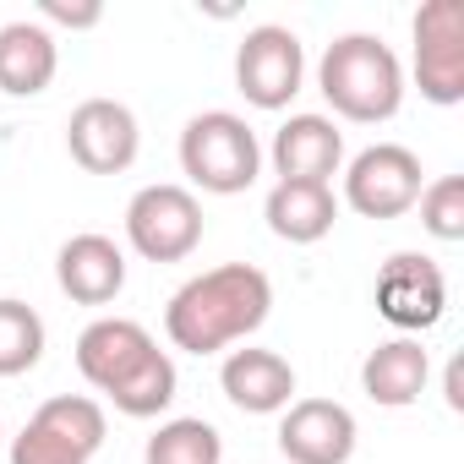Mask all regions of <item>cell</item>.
<instances>
[{"label": "cell", "instance_id": "9a60e30c", "mask_svg": "<svg viewBox=\"0 0 464 464\" xmlns=\"http://www.w3.org/2000/svg\"><path fill=\"white\" fill-rule=\"evenodd\" d=\"M61 72V44L44 23H6L0 28V93L34 99L55 82Z\"/></svg>", "mask_w": 464, "mask_h": 464}, {"label": "cell", "instance_id": "30bf717a", "mask_svg": "<svg viewBox=\"0 0 464 464\" xmlns=\"http://www.w3.org/2000/svg\"><path fill=\"white\" fill-rule=\"evenodd\" d=\"M153 355H159L153 334H148L142 323H131V317H99V323H88V328L77 334V372H82L104 399H110L115 388H126Z\"/></svg>", "mask_w": 464, "mask_h": 464}, {"label": "cell", "instance_id": "7a4b0ae2", "mask_svg": "<svg viewBox=\"0 0 464 464\" xmlns=\"http://www.w3.org/2000/svg\"><path fill=\"white\" fill-rule=\"evenodd\" d=\"M317 88L334 104V115L377 126V121H393L404 104V66L377 34H344L323 50Z\"/></svg>", "mask_w": 464, "mask_h": 464}, {"label": "cell", "instance_id": "7c38bea8", "mask_svg": "<svg viewBox=\"0 0 464 464\" xmlns=\"http://www.w3.org/2000/svg\"><path fill=\"white\" fill-rule=\"evenodd\" d=\"M274 175L279 180H312V186H328L344 164V131L328 121V115H290L279 131H274Z\"/></svg>", "mask_w": 464, "mask_h": 464}, {"label": "cell", "instance_id": "7402d4cb", "mask_svg": "<svg viewBox=\"0 0 464 464\" xmlns=\"http://www.w3.org/2000/svg\"><path fill=\"white\" fill-rule=\"evenodd\" d=\"M12 464H88V453L72 448L66 437H55L50 426L28 420V426L12 437Z\"/></svg>", "mask_w": 464, "mask_h": 464}, {"label": "cell", "instance_id": "5bb4252c", "mask_svg": "<svg viewBox=\"0 0 464 464\" xmlns=\"http://www.w3.org/2000/svg\"><path fill=\"white\" fill-rule=\"evenodd\" d=\"M55 279L77 306H110L126 290V252L110 236L88 229V236H72L55 252Z\"/></svg>", "mask_w": 464, "mask_h": 464}, {"label": "cell", "instance_id": "8fae6325", "mask_svg": "<svg viewBox=\"0 0 464 464\" xmlns=\"http://www.w3.org/2000/svg\"><path fill=\"white\" fill-rule=\"evenodd\" d=\"M355 437L361 426L339 399H295L279 420V453L290 464H350Z\"/></svg>", "mask_w": 464, "mask_h": 464}, {"label": "cell", "instance_id": "ba28073f", "mask_svg": "<svg viewBox=\"0 0 464 464\" xmlns=\"http://www.w3.org/2000/svg\"><path fill=\"white\" fill-rule=\"evenodd\" d=\"M372 301H377L382 323H393L399 334H426V328H437L442 312H448V279H442V268H437L431 257L399 252V257L382 263Z\"/></svg>", "mask_w": 464, "mask_h": 464}, {"label": "cell", "instance_id": "44dd1931", "mask_svg": "<svg viewBox=\"0 0 464 464\" xmlns=\"http://www.w3.org/2000/svg\"><path fill=\"white\" fill-rule=\"evenodd\" d=\"M420 229L431 241H464V175H437L420 186Z\"/></svg>", "mask_w": 464, "mask_h": 464}, {"label": "cell", "instance_id": "5b68a950", "mask_svg": "<svg viewBox=\"0 0 464 464\" xmlns=\"http://www.w3.org/2000/svg\"><path fill=\"white\" fill-rule=\"evenodd\" d=\"M420 159L404 148V142H377L366 153L350 159L344 169V202L361 213V218H399L420 202Z\"/></svg>", "mask_w": 464, "mask_h": 464}, {"label": "cell", "instance_id": "52a82bcc", "mask_svg": "<svg viewBox=\"0 0 464 464\" xmlns=\"http://www.w3.org/2000/svg\"><path fill=\"white\" fill-rule=\"evenodd\" d=\"M415 82L431 104L464 99V6L459 0H426L415 12Z\"/></svg>", "mask_w": 464, "mask_h": 464}, {"label": "cell", "instance_id": "d6986e66", "mask_svg": "<svg viewBox=\"0 0 464 464\" xmlns=\"http://www.w3.org/2000/svg\"><path fill=\"white\" fill-rule=\"evenodd\" d=\"M44 355V317L28 301H0V377H23Z\"/></svg>", "mask_w": 464, "mask_h": 464}, {"label": "cell", "instance_id": "e0dca14e", "mask_svg": "<svg viewBox=\"0 0 464 464\" xmlns=\"http://www.w3.org/2000/svg\"><path fill=\"white\" fill-rule=\"evenodd\" d=\"M263 218H268V229H274L279 241H290V246H312V241H323L328 229H334V218H339V197H334V186L279 180V186L268 191V202H263Z\"/></svg>", "mask_w": 464, "mask_h": 464}, {"label": "cell", "instance_id": "9c48e42d", "mask_svg": "<svg viewBox=\"0 0 464 464\" xmlns=\"http://www.w3.org/2000/svg\"><path fill=\"white\" fill-rule=\"evenodd\" d=\"M66 148L88 175H121L137 164L142 131L121 99H82L66 121Z\"/></svg>", "mask_w": 464, "mask_h": 464}, {"label": "cell", "instance_id": "277c9868", "mask_svg": "<svg viewBox=\"0 0 464 464\" xmlns=\"http://www.w3.org/2000/svg\"><path fill=\"white\" fill-rule=\"evenodd\" d=\"M126 241L148 263H186L202 246V202L175 180L142 186L126 202Z\"/></svg>", "mask_w": 464, "mask_h": 464}, {"label": "cell", "instance_id": "ffe728a7", "mask_svg": "<svg viewBox=\"0 0 464 464\" xmlns=\"http://www.w3.org/2000/svg\"><path fill=\"white\" fill-rule=\"evenodd\" d=\"M34 420L39 426H50L55 437H66L72 448H82L88 459L104 448V410L93 404V399H82V393H55V399H44L39 410H34Z\"/></svg>", "mask_w": 464, "mask_h": 464}, {"label": "cell", "instance_id": "8992f818", "mask_svg": "<svg viewBox=\"0 0 464 464\" xmlns=\"http://www.w3.org/2000/svg\"><path fill=\"white\" fill-rule=\"evenodd\" d=\"M306 82V50L290 28L263 23L241 39L236 50V88L246 93V104L257 110H285Z\"/></svg>", "mask_w": 464, "mask_h": 464}, {"label": "cell", "instance_id": "603a6c76", "mask_svg": "<svg viewBox=\"0 0 464 464\" xmlns=\"http://www.w3.org/2000/svg\"><path fill=\"white\" fill-rule=\"evenodd\" d=\"M39 17L44 23H55V28H99L104 23V6H99V0H82V6H66V0H44V6H39Z\"/></svg>", "mask_w": 464, "mask_h": 464}, {"label": "cell", "instance_id": "4fadbf2b", "mask_svg": "<svg viewBox=\"0 0 464 464\" xmlns=\"http://www.w3.org/2000/svg\"><path fill=\"white\" fill-rule=\"evenodd\" d=\"M218 388L224 399L246 410V415H279L295 404V366L274 350H229L224 355V372H218Z\"/></svg>", "mask_w": 464, "mask_h": 464}, {"label": "cell", "instance_id": "d4e9b609", "mask_svg": "<svg viewBox=\"0 0 464 464\" xmlns=\"http://www.w3.org/2000/svg\"><path fill=\"white\" fill-rule=\"evenodd\" d=\"M0 442H6V426H0Z\"/></svg>", "mask_w": 464, "mask_h": 464}, {"label": "cell", "instance_id": "3957f363", "mask_svg": "<svg viewBox=\"0 0 464 464\" xmlns=\"http://www.w3.org/2000/svg\"><path fill=\"white\" fill-rule=\"evenodd\" d=\"M180 169L191 175V186H202L213 197H236L263 169L257 131L229 110H202L180 131Z\"/></svg>", "mask_w": 464, "mask_h": 464}, {"label": "cell", "instance_id": "cb8c5ba5", "mask_svg": "<svg viewBox=\"0 0 464 464\" xmlns=\"http://www.w3.org/2000/svg\"><path fill=\"white\" fill-rule=\"evenodd\" d=\"M442 388H448V410H464V366H459V361H448Z\"/></svg>", "mask_w": 464, "mask_h": 464}, {"label": "cell", "instance_id": "6da1fadb", "mask_svg": "<svg viewBox=\"0 0 464 464\" xmlns=\"http://www.w3.org/2000/svg\"><path fill=\"white\" fill-rule=\"evenodd\" d=\"M274 312V285L252 263H224L186 279L164 306V334L186 355H218L252 339Z\"/></svg>", "mask_w": 464, "mask_h": 464}, {"label": "cell", "instance_id": "2e32d148", "mask_svg": "<svg viewBox=\"0 0 464 464\" xmlns=\"http://www.w3.org/2000/svg\"><path fill=\"white\" fill-rule=\"evenodd\" d=\"M426 377H431V355L420 350V339H388L361 361V388L382 410L415 404L426 393Z\"/></svg>", "mask_w": 464, "mask_h": 464}, {"label": "cell", "instance_id": "ac0fdd59", "mask_svg": "<svg viewBox=\"0 0 464 464\" xmlns=\"http://www.w3.org/2000/svg\"><path fill=\"white\" fill-rule=\"evenodd\" d=\"M142 464H224V442L208 420L197 415H175L164 420L148 448H142Z\"/></svg>", "mask_w": 464, "mask_h": 464}]
</instances>
